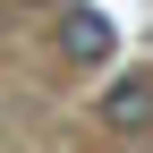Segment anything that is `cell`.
<instances>
[{
  "label": "cell",
  "instance_id": "1",
  "mask_svg": "<svg viewBox=\"0 0 153 153\" xmlns=\"http://www.w3.org/2000/svg\"><path fill=\"white\" fill-rule=\"evenodd\" d=\"M111 51H119V26L102 9H60V60L68 68H111Z\"/></svg>",
  "mask_w": 153,
  "mask_h": 153
},
{
  "label": "cell",
  "instance_id": "2",
  "mask_svg": "<svg viewBox=\"0 0 153 153\" xmlns=\"http://www.w3.org/2000/svg\"><path fill=\"white\" fill-rule=\"evenodd\" d=\"M102 128L145 136V128H153V76H111V85H102Z\"/></svg>",
  "mask_w": 153,
  "mask_h": 153
}]
</instances>
